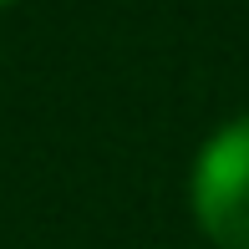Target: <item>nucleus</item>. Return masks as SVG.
<instances>
[{
  "label": "nucleus",
  "mask_w": 249,
  "mask_h": 249,
  "mask_svg": "<svg viewBox=\"0 0 249 249\" xmlns=\"http://www.w3.org/2000/svg\"><path fill=\"white\" fill-rule=\"evenodd\" d=\"M194 224L219 249H249V112L203 138L188 173Z\"/></svg>",
  "instance_id": "nucleus-1"
},
{
  "label": "nucleus",
  "mask_w": 249,
  "mask_h": 249,
  "mask_svg": "<svg viewBox=\"0 0 249 249\" xmlns=\"http://www.w3.org/2000/svg\"><path fill=\"white\" fill-rule=\"evenodd\" d=\"M10 5H20V0H0V10H10Z\"/></svg>",
  "instance_id": "nucleus-2"
}]
</instances>
